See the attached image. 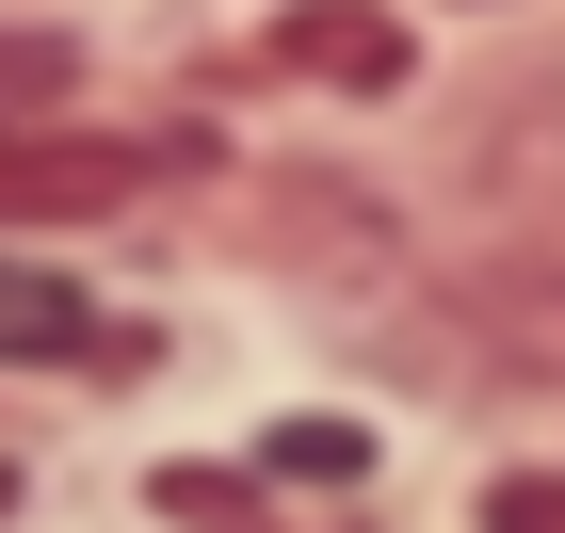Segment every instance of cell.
Segmentation results:
<instances>
[{
  "instance_id": "6da1fadb",
  "label": "cell",
  "mask_w": 565,
  "mask_h": 533,
  "mask_svg": "<svg viewBox=\"0 0 565 533\" xmlns=\"http://www.w3.org/2000/svg\"><path fill=\"white\" fill-rule=\"evenodd\" d=\"M130 146L82 130V114H0V226H97V211H130Z\"/></svg>"
},
{
  "instance_id": "7a4b0ae2",
  "label": "cell",
  "mask_w": 565,
  "mask_h": 533,
  "mask_svg": "<svg viewBox=\"0 0 565 533\" xmlns=\"http://www.w3.org/2000/svg\"><path fill=\"white\" fill-rule=\"evenodd\" d=\"M82 355H146V323H114L49 259H0V372H82Z\"/></svg>"
},
{
  "instance_id": "3957f363",
  "label": "cell",
  "mask_w": 565,
  "mask_h": 533,
  "mask_svg": "<svg viewBox=\"0 0 565 533\" xmlns=\"http://www.w3.org/2000/svg\"><path fill=\"white\" fill-rule=\"evenodd\" d=\"M469 323L518 355V388H565V259H533V275H501V291H469Z\"/></svg>"
},
{
  "instance_id": "277c9868",
  "label": "cell",
  "mask_w": 565,
  "mask_h": 533,
  "mask_svg": "<svg viewBox=\"0 0 565 533\" xmlns=\"http://www.w3.org/2000/svg\"><path fill=\"white\" fill-rule=\"evenodd\" d=\"M291 65H323V82H404V33L388 17H291Z\"/></svg>"
},
{
  "instance_id": "5b68a950",
  "label": "cell",
  "mask_w": 565,
  "mask_h": 533,
  "mask_svg": "<svg viewBox=\"0 0 565 533\" xmlns=\"http://www.w3.org/2000/svg\"><path fill=\"white\" fill-rule=\"evenodd\" d=\"M65 82H82L65 33H0V114H65Z\"/></svg>"
},
{
  "instance_id": "8992f818",
  "label": "cell",
  "mask_w": 565,
  "mask_h": 533,
  "mask_svg": "<svg viewBox=\"0 0 565 533\" xmlns=\"http://www.w3.org/2000/svg\"><path fill=\"white\" fill-rule=\"evenodd\" d=\"M484 533H565V469H518V486H484Z\"/></svg>"
},
{
  "instance_id": "52a82bcc",
  "label": "cell",
  "mask_w": 565,
  "mask_h": 533,
  "mask_svg": "<svg viewBox=\"0 0 565 533\" xmlns=\"http://www.w3.org/2000/svg\"><path fill=\"white\" fill-rule=\"evenodd\" d=\"M0 501H17V469H0Z\"/></svg>"
}]
</instances>
